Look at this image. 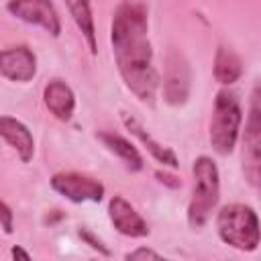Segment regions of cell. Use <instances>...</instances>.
Listing matches in <instances>:
<instances>
[{
    "label": "cell",
    "instance_id": "obj_1",
    "mask_svg": "<svg viewBox=\"0 0 261 261\" xmlns=\"http://www.w3.org/2000/svg\"><path fill=\"white\" fill-rule=\"evenodd\" d=\"M114 61L124 86L147 104H153L159 75L153 65V47L149 41V12L137 0L122 2L110 27Z\"/></svg>",
    "mask_w": 261,
    "mask_h": 261
},
{
    "label": "cell",
    "instance_id": "obj_2",
    "mask_svg": "<svg viewBox=\"0 0 261 261\" xmlns=\"http://www.w3.org/2000/svg\"><path fill=\"white\" fill-rule=\"evenodd\" d=\"M192 173H194V190L188 204V224L190 228L200 230L210 220L212 210L218 204L220 175L216 163L206 155L196 157L192 165Z\"/></svg>",
    "mask_w": 261,
    "mask_h": 261
},
{
    "label": "cell",
    "instance_id": "obj_3",
    "mask_svg": "<svg viewBox=\"0 0 261 261\" xmlns=\"http://www.w3.org/2000/svg\"><path fill=\"white\" fill-rule=\"evenodd\" d=\"M216 232L220 241L237 251H255L259 247V218L247 204L222 206L216 216Z\"/></svg>",
    "mask_w": 261,
    "mask_h": 261
},
{
    "label": "cell",
    "instance_id": "obj_4",
    "mask_svg": "<svg viewBox=\"0 0 261 261\" xmlns=\"http://www.w3.org/2000/svg\"><path fill=\"white\" fill-rule=\"evenodd\" d=\"M243 122V110L239 98L232 92L220 90L214 98V108L210 116L208 137L210 145L218 155H230L237 147Z\"/></svg>",
    "mask_w": 261,
    "mask_h": 261
},
{
    "label": "cell",
    "instance_id": "obj_5",
    "mask_svg": "<svg viewBox=\"0 0 261 261\" xmlns=\"http://www.w3.org/2000/svg\"><path fill=\"white\" fill-rule=\"evenodd\" d=\"M243 171L247 181L257 188L261 175V110H259V88L251 94L249 116L245 122L243 137Z\"/></svg>",
    "mask_w": 261,
    "mask_h": 261
},
{
    "label": "cell",
    "instance_id": "obj_6",
    "mask_svg": "<svg viewBox=\"0 0 261 261\" xmlns=\"http://www.w3.org/2000/svg\"><path fill=\"white\" fill-rule=\"evenodd\" d=\"M51 188L69 202H100L104 198V186L84 173L75 171H59L51 179Z\"/></svg>",
    "mask_w": 261,
    "mask_h": 261
},
{
    "label": "cell",
    "instance_id": "obj_7",
    "mask_svg": "<svg viewBox=\"0 0 261 261\" xmlns=\"http://www.w3.org/2000/svg\"><path fill=\"white\" fill-rule=\"evenodd\" d=\"M6 10L22 22L45 29L51 37L61 33V20L51 0H8Z\"/></svg>",
    "mask_w": 261,
    "mask_h": 261
},
{
    "label": "cell",
    "instance_id": "obj_8",
    "mask_svg": "<svg viewBox=\"0 0 261 261\" xmlns=\"http://www.w3.org/2000/svg\"><path fill=\"white\" fill-rule=\"evenodd\" d=\"M0 75L10 82H31L37 75V57L27 45L0 51Z\"/></svg>",
    "mask_w": 261,
    "mask_h": 261
},
{
    "label": "cell",
    "instance_id": "obj_9",
    "mask_svg": "<svg viewBox=\"0 0 261 261\" xmlns=\"http://www.w3.org/2000/svg\"><path fill=\"white\" fill-rule=\"evenodd\" d=\"M108 218L112 226L130 239H143L149 234V224L147 220L135 210L130 202H126L122 196H112L108 202Z\"/></svg>",
    "mask_w": 261,
    "mask_h": 261
},
{
    "label": "cell",
    "instance_id": "obj_10",
    "mask_svg": "<svg viewBox=\"0 0 261 261\" xmlns=\"http://www.w3.org/2000/svg\"><path fill=\"white\" fill-rule=\"evenodd\" d=\"M190 96V69L179 53H169L163 77V98L171 106H179Z\"/></svg>",
    "mask_w": 261,
    "mask_h": 261
},
{
    "label": "cell",
    "instance_id": "obj_11",
    "mask_svg": "<svg viewBox=\"0 0 261 261\" xmlns=\"http://www.w3.org/2000/svg\"><path fill=\"white\" fill-rule=\"evenodd\" d=\"M0 137L16 151V155H18V159L22 163L33 161V155H35V139H33V133L29 130V126L24 122H20L14 116L2 114L0 116Z\"/></svg>",
    "mask_w": 261,
    "mask_h": 261
},
{
    "label": "cell",
    "instance_id": "obj_12",
    "mask_svg": "<svg viewBox=\"0 0 261 261\" xmlns=\"http://www.w3.org/2000/svg\"><path fill=\"white\" fill-rule=\"evenodd\" d=\"M43 102L47 110L61 122L71 120L75 112V94L63 80H51L43 88Z\"/></svg>",
    "mask_w": 261,
    "mask_h": 261
},
{
    "label": "cell",
    "instance_id": "obj_13",
    "mask_svg": "<svg viewBox=\"0 0 261 261\" xmlns=\"http://www.w3.org/2000/svg\"><path fill=\"white\" fill-rule=\"evenodd\" d=\"M120 120H122V124L145 145V149L149 151V155L155 159V161H159V163H163L165 167H171V169H177L179 167V161H177V155L169 149V147H165V145H161L159 141H155L147 130H145V126L135 118V116H130V114H126V112H122V116H120Z\"/></svg>",
    "mask_w": 261,
    "mask_h": 261
},
{
    "label": "cell",
    "instance_id": "obj_14",
    "mask_svg": "<svg viewBox=\"0 0 261 261\" xmlns=\"http://www.w3.org/2000/svg\"><path fill=\"white\" fill-rule=\"evenodd\" d=\"M65 6L75 22V27L80 29L82 37L88 43V49L92 55L98 53V39H96V24H94V16H92V6L90 0H65Z\"/></svg>",
    "mask_w": 261,
    "mask_h": 261
},
{
    "label": "cell",
    "instance_id": "obj_15",
    "mask_svg": "<svg viewBox=\"0 0 261 261\" xmlns=\"http://www.w3.org/2000/svg\"><path fill=\"white\" fill-rule=\"evenodd\" d=\"M243 75V61L241 57L230 49L220 45L214 55V80L222 86L234 84Z\"/></svg>",
    "mask_w": 261,
    "mask_h": 261
},
{
    "label": "cell",
    "instance_id": "obj_16",
    "mask_svg": "<svg viewBox=\"0 0 261 261\" xmlns=\"http://www.w3.org/2000/svg\"><path fill=\"white\" fill-rule=\"evenodd\" d=\"M98 139L104 143V147H108L114 155H118L130 171H141L143 169V157L130 141H126L124 137L114 135V133H98Z\"/></svg>",
    "mask_w": 261,
    "mask_h": 261
},
{
    "label": "cell",
    "instance_id": "obj_17",
    "mask_svg": "<svg viewBox=\"0 0 261 261\" xmlns=\"http://www.w3.org/2000/svg\"><path fill=\"white\" fill-rule=\"evenodd\" d=\"M77 237H80V239H82L90 249L98 251V253H100V255H104V257H110V249H108V247H106V245H104V243H102V241H100L92 230H88L86 226L77 230Z\"/></svg>",
    "mask_w": 261,
    "mask_h": 261
},
{
    "label": "cell",
    "instance_id": "obj_18",
    "mask_svg": "<svg viewBox=\"0 0 261 261\" xmlns=\"http://www.w3.org/2000/svg\"><path fill=\"white\" fill-rule=\"evenodd\" d=\"M0 228L6 234L14 232V212H12V208L2 198H0Z\"/></svg>",
    "mask_w": 261,
    "mask_h": 261
},
{
    "label": "cell",
    "instance_id": "obj_19",
    "mask_svg": "<svg viewBox=\"0 0 261 261\" xmlns=\"http://www.w3.org/2000/svg\"><path fill=\"white\" fill-rule=\"evenodd\" d=\"M124 259H133V261H137V259H163V255L161 253H157V251H153V249H147V247H139V249H135V251H130V253H126L124 255Z\"/></svg>",
    "mask_w": 261,
    "mask_h": 261
},
{
    "label": "cell",
    "instance_id": "obj_20",
    "mask_svg": "<svg viewBox=\"0 0 261 261\" xmlns=\"http://www.w3.org/2000/svg\"><path fill=\"white\" fill-rule=\"evenodd\" d=\"M155 177H157L161 184H165V186H169V188H173V190H177V188L181 186V179H179V177H175V175H171V173H165V171H161V169L155 171Z\"/></svg>",
    "mask_w": 261,
    "mask_h": 261
},
{
    "label": "cell",
    "instance_id": "obj_21",
    "mask_svg": "<svg viewBox=\"0 0 261 261\" xmlns=\"http://www.w3.org/2000/svg\"><path fill=\"white\" fill-rule=\"evenodd\" d=\"M10 257H16V259H31V253H29V251H24L22 247L14 245V247L10 249Z\"/></svg>",
    "mask_w": 261,
    "mask_h": 261
}]
</instances>
